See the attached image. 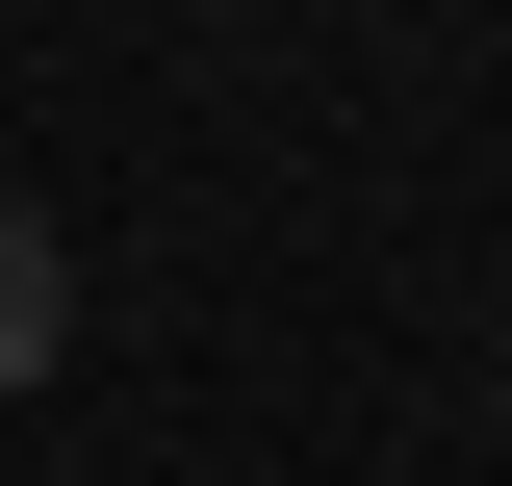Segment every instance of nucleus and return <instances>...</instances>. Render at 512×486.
I'll return each instance as SVG.
<instances>
[{
  "instance_id": "nucleus-1",
  "label": "nucleus",
  "mask_w": 512,
  "mask_h": 486,
  "mask_svg": "<svg viewBox=\"0 0 512 486\" xmlns=\"http://www.w3.org/2000/svg\"><path fill=\"white\" fill-rule=\"evenodd\" d=\"M52 333H77V282H52V231L0 205V384H52Z\"/></svg>"
}]
</instances>
